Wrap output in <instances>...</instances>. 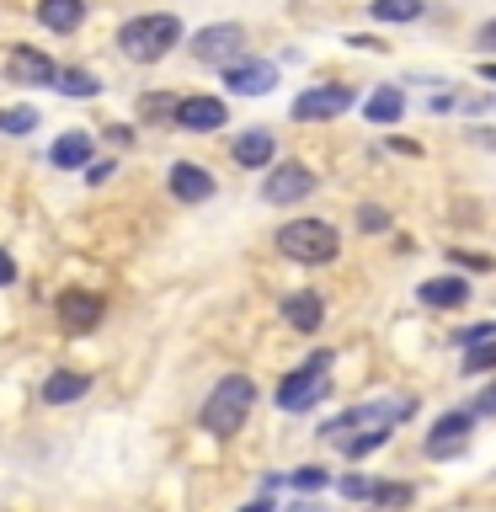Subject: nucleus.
<instances>
[{
  "label": "nucleus",
  "instance_id": "obj_1",
  "mask_svg": "<svg viewBox=\"0 0 496 512\" xmlns=\"http://www.w3.org/2000/svg\"><path fill=\"white\" fill-rule=\"evenodd\" d=\"M251 406H256V384L246 374H224L214 390H208L198 422H203V432H214V438H230V432L246 427Z\"/></svg>",
  "mask_w": 496,
  "mask_h": 512
},
{
  "label": "nucleus",
  "instance_id": "obj_2",
  "mask_svg": "<svg viewBox=\"0 0 496 512\" xmlns=\"http://www.w3.org/2000/svg\"><path fill=\"white\" fill-rule=\"evenodd\" d=\"M176 43H182V22H176L171 11H150V16H134V22L118 27V48H123L134 64L166 59Z\"/></svg>",
  "mask_w": 496,
  "mask_h": 512
},
{
  "label": "nucleus",
  "instance_id": "obj_3",
  "mask_svg": "<svg viewBox=\"0 0 496 512\" xmlns=\"http://www.w3.org/2000/svg\"><path fill=\"white\" fill-rule=\"evenodd\" d=\"M336 230L326 219H288L283 230H278V251L288 256V262H304V267H326L331 256H336Z\"/></svg>",
  "mask_w": 496,
  "mask_h": 512
},
{
  "label": "nucleus",
  "instance_id": "obj_4",
  "mask_svg": "<svg viewBox=\"0 0 496 512\" xmlns=\"http://www.w3.org/2000/svg\"><path fill=\"white\" fill-rule=\"evenodd\" d=\"M326 374H331V352H315L310 363L294 368V374H288V379L278 384V406H283V411H310L315 400L331 390Z\"/></svg>",
  "mask_w": 496,
  "mask_h": 512
},
{
  "label": "nucleus",
  "instance_id": "obj_5",
  "mask_svg": "<svg viewBox=\"0 0 496 512\" xmlns=\"http://www.w3.org/2000/svg\"><path fill=\"white\" fill-rule=\"evenodd\" d=\"M400 416H411V400H379V406H352V411H342V416H331V422L320 427V438L342 443V438H352V427H395Z\"/></svg>",
  "mask_w": 496,
  "mask_h": 512
},
{
  "label": "nucleus",
  "instance_id": "obj_6",
  "mask_svg": "<svg viewBox=\"0 0 496 512\" xmlns=\"http://www.w3.org/2000/svg\"><path fill=\"white\" fill-rule=\"evenodd\" d=\"M246 54V27H235V22H219V27H203V32H192V59L198 64H230Z\"/></svg>",
  "mask_w": 496,
  "mask_h": 512
},
{
  "label": "nucleus",
  "instance_id": "obj_7",
  "mask_svg": "<svg viewBox=\"0 0 496 512\" xmlns=\"http://www.w3.org/2000/svg\"><path fill=\"white\" fill-rule=\"evenodd\" d=\"M54 315L70 336H86L96 320L107 315V304H102V294H86V288H64V294L54 299Z\"/></svg>",
  "mask_w": 496,
  "mask_h": 512
},
{
  "label": "nucleus",
  "instance_id": "obj_8",
  "mask_svg": "<svg viewBox=\"0 0 496 512\" xmlns=\"http://www.w3.org/2000/svg\"><path fill=\"white\" fill-rule=\"evenodd\" d=\"M310 192H315V171L299 166V160H288V166L267 171V182H262V198H267L272 208H288V203L310 198Z\"/></svg>",
  "mask_w": 496,
  "mask_h": 512
},
{
  "label": "nucleus",
  "instance_id": "obj_9",
  "mask_svg": "<svg viewBox=\"0 0 496 512\" xmlns=\"http://www.w3.org/2000/svg\"><path fill=\"white\" fill-rule=\"evenodd\" d=\"M54 75H59V64L32 43H16L6 54V80L11 86H54Z\"/></svg>",
  "mask_w": 496,
  "mask_h": 512
},
{
  "label": "nucleus",
  "instance_id": "obj_10",
  "mask_svg": "<svg viewBox=\"0 0 496 512\" xmlns=\"http://www.w3.org/2000/svg\"><path fill=\"white\" fill-rule=\"evenodd\" d=\"M470 432H475V416L470 411H448L438 416V427L427 432V459H454L470 448Z\"/></svg>",
  "mask_w": 496,
  "mask_h": 512
},
{
  "label": "nucleus",
  "instance_id": "obj_11",
  "mask_svg": "<svg viewBox=\"0 0 496 512\" xmlns=\"http://www.w3.org/2000/svg\"><path fill=\"white\" fill-rule=\"evenodd\" d=\"M171 118H176V128H182V134H214V128L230 123V112H224L219 96H182Z\"/></svg>",
  "mask_w": 496,
  "mask_h": 512
},
{
  "label": "nucleus",
  "instance_id": "obj_12",
  "mask_svg": "<svg viewBox=\"0 0 496 512\" xmlns=\"http://www.w3.org/2000/svg\"><path fill=\"white\" fill-rule=\"evenodd\" d=\"M352 107V86H315L294 96V118L299 123H320V118H342Z\"/></svg>",
  "mask_w": 496,
  "mask_h": 512
},
{
  "label": "nucleus",
  "instance_id": "obj_13",
  "mask_svg": "<svg viewBox=\"0 0 496 512\" xmlns=\"http://www.w3.org/2000/svg\"><path fill=\"white\" fill-rule=\"evenodd\" d=\"M224 86L240 91V96H267L272 86H278V64H267V59H235L230 70H224Z\"/></svg>",
  "mask_w": 496,
  "mask_h": 512
},
{
  "label": "nucleus",
  "instance_id": "obj_14",
  "mask_svg": "<svg viewBox=\"0 0 496 512\" xmlns=\"http://www.w3.org/2000/svg\"><path fill=\"white\" fill-rule=\"evenodd\" d=\"M166 182H171V198H182V203H203V198H214V171L192 166V160H176Z\"/></svg>",
  "mask_w": 496,
  "mask_h": 512
},
{
  "label": "nucleus",
  "instance_id": "obj_15",
  "mask_svg": "<svg viewBox=\"0 0 496 512\" xmlns=\"http://www.w3.org/2000/svg\"><path fill=\"white\" fill-rule=\"evenodd\" d=\"M283 320H288L294 331L315 336V331H320V320H326V304H320L315 288H299V294H288V299H283Z\"/></svg>",
  "mask_w": 496,
  "mask_h": 512
},
{
  "label": "nucleus",
  "instance_id": "obj_16",
  "mask_svg": "<svg viewBox=\"0 0 496 512\" xmlns=\"http://www.w3.org/2000/svg\"><path fill=\"white\" fill-rule=\"evenodd\" d=\"M91 150H96V139L86 134V128H70V134H59V139H54L48 160H54L59 171H86V166H91Z\"/></svg>",
  "mask_w": 496,
  "mask_h": 512
},
{
  "label": "nucleus",
  "instance_id": "obj_17",
  "mask_svg": "<svg viewBox=\"0 0 496 512\" xmlns=\"http://www.w3.org/2000/svg\"><path fill=\"white\" fill-rule=\"evenodd\" d=\"M416 299H422L427 310H459V304H470V283L464 278H427L416 288Z\"/></svg>",
  "mask_w": 496,
  "mask_h": 512
},
{
  "label": "nucleus",
  "instance_id": "obj_18",
  "mask_svg": "<svg viewBox=\"0 0 496 512\" xmlns=\"http://www.w3.org/2000/svg\"><path fill=\"white\" fill-rule=\"evenodd\" d=\"M86 390H91V379L75 374V368H59V374L43 379V400H48V406H70V400H86Z\"/></svg>",
  "mask_w": 496,
  "mask_h": 512
},
{
  "label": "nucleus",
  "instance_id": "obj_19",
  "mask_svg": "<svg viewBox=\"0 0 496 512\" xmlns=\"http://www.w3.org/2000/svg\"><path fill=\"white\" fill-rule=\"evenodd\" d=\"M38 22L48 32H75L86 22V0H38Z\"/></svg>",
  "mask_w": 496,
  "mask_h": 512
},
{
  "label": "nucleus",
  "instance_id": "obj_20",
  "mask_svg": "<svg viewBox=\"0 0 496 512\" xmlns=\"http://www.w3.org/2000/svg\"><path fill=\"white\" fill-rule=\"evenodd\" d=\"M235 160H240L246 171H262L267 160H272V134H267V128H251V134H240V139H235Z\"/></svg>",
  "mask_w": 496,
  "mask_h": 512
},
{
  "label": "nucleus",
  "instance_id": "obj_21",
  "mask_svg": "<svg viewBox=\"0 0 496 512\" xmlns=\"http://www.w3.org/2000/svg\"><path fill=\"white\" fill-rule=\"evenodd\" d=\"M363 112H368V123H384V128H390V123H400V112H406V96H400L395 86H379V91L363 102Z\"/></svg>",
  "mask_w": 496,
  "mask_h": 512
},
{
  "label": "nucleus",
  "instance_id": "obj_22",
  "mask_svg": "<svg viewBox=\"0 0 496 512\" xmlns=\"http://www.w3.org/2000/svg\"><path fill=\"white\" fill-rule=\"evenodd\" d=\"M368 11H374L379 22H416V16H422V0H374Z\"/></svg>",
  "mask_w": 496,
  "mask_h": 512
},
{
  "label": "nucleus",
  "instance_id": "obj_23",
  "mask_svg": "<svg viewBox=\"0 0 496 512\" xmlns=\"http://www.w3.org/2000/svg\"><path fill=\"white\" fill-rule=\"evenodd\" d=\"M38 128V112L32 107H0V134H11V139H22Z\"/></svg>",
  "mask_w": 496,
  "mask_h": 512
},
{
  "label": "nucleus",
  "instance_id": "obj_24",
  "mask_svg": "<svg viewBox=\"0 0 496 512\" xmlns=\"http://www.w3.org/2000/svg\"><path fill=\"white\" fill-rule=\"evenodd\" d=\"M54 86H59L64 96H96V91H102L91 70H59V75H54Z\"/></svg>",
  "mask_w": 496,
  "mask_h": 512
},
{
  "label": "nucleus",
  "instance_id": "obj_25",
  "mask_svg": "<svg viewBox=\"0 0 496 512\" xmlns=\"http://www.w3.org/2000/svg\"><path fill=\"white\" fill-rule=\"evenodd\" d=\"M390 438H395V427H368V432H358V438H342V448H347V459H363L368 448H379Z\"/></svg>",
  "mask_w": 496,
  "mask_h": 512
},
{
  "label": "nucleus",
  "instance_id": "obj_26",
  "mask_svg": "<svg viewBox=\"0 0 496 512\" xmlns=\"http://www.w3.org/2000/svg\"><path fill=\"white\" fill-rule=\"evenodd\" d=\"M491 368H496V342L464 347V374H491Z\"/></svg>",
  "mask_w": 496,
  "mask_h": 512
},
{
  "label": "nucleus",
  "instance_id": "obj_27",
  "mask_svg": "<svg viewBox=\"0 0 496 512\" xmlns=\"http://www.w3.org/2000/svg\"><path fill=\"white\" fill-rule=\"evenodd\" d=\"M411 496H416V491H411V486H400V480H390V486L379 480V486L368 491V502H374V507H406Z\"/></svg>",
  "mask_w": 496,
  "mask_h": 512
},
{
  "label": "nucleus",
  "instance_id": "obj_28",
  "mask_svg": "<svg viewBox=\"0 0 496 512\" xmlns=\"http://www.w3.org/2000/svg\"><path fill=\"white\" fill-rule=\"evenodd\" d=\"M288 480H294V491H320L331 475H326V470H315V464H304V470H294Z\"/></svg>",
  "mask_w": 496,
  "mask_h": 512
},
{
  "label": "nucleus",
  "instance_id": "obj_29",
  "mask_svg": "<svg viewBox=\"0 0 496 512\" xmlns=\"http://www.w3.org/2000/svg\"><path fill=\"white\" fill-rule=\"evenodd\" d=\"M464 411H470L475 422H480V416H496V384H491V390H480V395H475V400H470V406H464Z\"/></svg>",
  "mask_w": 496,
  "mask_h": 512
},
{
  "label": "nucleus",
  "instance_id": "obj_30",
  "mask_svg": "<svg viewBox=\"0 0 496 512\" xmlns=\"http://www.w3.org/2000/svg\"><path fill=\"white\" fill-rule=\"evenodd\" d=\"M448 262H454V267H475V272H491V267H496V256H470V251H448Z\"/></svg>",
  "mask_w": 496,
  "mask_h": 512
},
{
  "label": "nucleus",
  "instance_id": "obj_31",
  "mask_svg": "<svg viewBox=\"0 0 496 512\" xmlns=\"http://www.w3.org/2000/svg\"><path fill=\"white\" fill-rule=\"evenodd\" d=\"M368 491H374V480H368V475H342V496H352V502H363Z\"/></svg>",
  "mask_w": 496,
  "mask_h": 512
},
{
  "label": "nucleus",
  "instance_id": "obj_32",
  "mask_svg": "<svg viewBox=\"0 0 496 512\" xmlns=\"http://www.w3.org/2000/svg\"><path fill=\"white\" fill-rule=\"evenodd\" d=\"M358 224H363V230H384V224H390V214H384V208H374V203H363V208H358Z\"/></svg>",
  "mask_w": 496,
  "mask_h": 512
},
{
  "label": "nucleus",
  "instance_id": "obj_33",
  "mask_svg": "<svg viewBox=\"0 0 496 512\" xmlns=\"http://www.w3.org/2000/svg\"><path fill=\"white\" fill-rule=\"evenodd\" d=\"M475 48H480V54H496V16L475 32Z\"/></svg>",
  "mask_w": 496,
  "mask_h": 512
},
{
  "label": "nucleus",
  "instance_id": "obj_34",
  "mask_svg": "<svg viewBox=\"0 0 496 512\" xmlns=\"http://www.w3.org/2000/svg\"><path fill=\"white\" fill-rule=\"evenodd\" d=\"M16 283V262H11V251H0V288Z\"/></svg>",
  "mask_w": 496,
  "mask_h": 512
},
{
  "label": "nucleus",
  "instance_id": "obj_35",
  "mask_svg": "<svg viewBox=\"0 0 496 512\" xmlns=\"http://www.w3.org/2000/svg\"><path fill=\"white\" fill-rule=\"evenodd\" d=\"M112 171H118V166H112V160H96V166H86V176H91V182H107Z\"/></svg>",
  "mask_w": 496,
  "mask_h": 512
},
{
  "label": "nucleus",
  "instance_id": "obj_36",
  "mask_svg": "<svg viewBox=\"0 0 496 512\" xmlns=\"http://www.w3.org/2000/svg\"><path fill=\"white\" fill-rule=\"evenodd\" d=\"M240 512H272V502H267V496H256V502H246Z\"/></svg>",
  "mask_w": 496,
  "mask_h": 512
},
{
  "label": "nucleus",
  "instance_id": "obj_37",
  "mask_svg": "<svg viewBox=\"0 0 496 512\" xmlns=\"http://www.w3.org/2000/svg\"><path fill=\"white\" fill-rule=\"evenodd\" d=\"M288 512H320L315 502H294V507H288Z\"/></svg>",
  "mask_w": 496,
  "mask_h": 512
},
{
  "label": "nucleus",
  "instance_id": "obj_38",
  "mask_svg": "<svg viewBox=\"0 0 496 512\" xmlns=\"http://www.w3.org/2000/svg\"><path fill=\"white\" fill-rule=\"evenodd\" d=\"M491 80H496V64H491Z\"/></svg>",
  "mask_w": 496,
  "mask_h": 512
}]
</instances>
